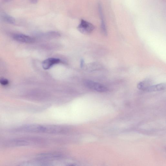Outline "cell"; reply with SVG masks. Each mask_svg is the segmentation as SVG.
<instances>
[{
	"label": "cell",
	"instance_id": "13",
	"mask_svg": "<svg viewBox=\"0 0 166 166\" xmlns=\"http://www.w3.org/2000/svg\"><path fill=\"white\" fill-rule=\"evenodd\" d=\"M0 84L3 86H6L9 84V81L7 79L4 78H0Z\"/></svg>",
	"mask_w": 166,
	"mask_h": 166
},
{
	"label": "cell",
	"instance_id": "2",
	"mask_svg": "<svg viewBox=\"0 0 166 166\" xmlns=\"http://www.w3.org/2000/svg\"><path fill=\"white\" fill-rule=\"evenodd\" d=\"M84 84L88 88L99 93H104L108 90V88L104 85L90 80H86L84 82Z\"/></svg>",
	"mask_w": 166,
	"mask_h": 166
},
{
	"label": "cell",
	"instance_id": "12",
	"mask_svg": "<svg viewBox=\"0 0 166 166\" xmlns=\"http://www.w3.org/2000/svg\"><path fill=\"white\" fill-rule=\"evenodd\" d=\"M1 17L3 21L10 24H14L15 22L14 18L6 14H3L1 15Z\"/></svg>",
	"mask_w": 166,
	"mask_h": 166
},
{
	"label": "cell",
	"instance_id": "7",
	"mask_svg": "<svg viewBox=\"0 0 166 166\" xmlns=\"http://www.w3.org/2000/svg\"><path fill=\"white\" fill-rule=\"evenodd\" d=\"M62 156L60 154L55 153H47L40 154L37 156V159L39 160L48 161L60 159Z\"/></svg>",
	"mask_w": 166,
	"mask_h": 166
},
{
	"label": "cell",
	"instance_id": "10",
	"mask_svg": "<svg viewBox=\"0 0 166 166\" xmlns=\"http://www.w3.org/2000/svg\"><path fill=\"white\" fill-rule=\"evenodd\" d=\"M166 89V84L165 83H161L156 85H151L147 89L146 91L155 92L162 91Z\"/></svg>",
	"mask_w": 166,
	"mask_h": 166
},
{
	"label": "cell",
	"instance_id": "5",
	"mask_svg": "<svg viewBox=\"0 0 166 166\" xmlns=\"http://www.w3.org/2000/svg\"><path fill=\"white\" fill-rule=\"evenodd\" d=\"M29 142L25 139H16L11 140L6 142V145L9 147L25 146L28 145Z\"/></svg>",
	"mask_w": 166,
	"mask_h": 166
},
{
	"label": "cell",
	"instance_id": "8",
	"mask_svg": "<svg viewBox=\"0 0 166 166\" xmlns=\"http://www.w3.org/2000/svg\"><path fill=\"white\" fill-rule=\"evenodd\" d=\"M61 60L55 58H50L44 60L42 63L43 68L45 70L49 69L54 65L59 63Z\"/></svg>",
	"mask_w": 166,
	"mask_h": 166
},
{
	"label": "cell",
	"instance_id": "14",
	"mask_svg": "<svg viewBox=\"0 0 166 166\" xmlns=\"http://www.w3.org/2000/svg\"><path fill=\"white\" fill-rule=\"evenodd\" d=\"M84 60L83 59H81L80 62V65H81V67H83V65H84Z\"/></svg>",
	"mask_w": 166,
	"mask_h": 166
},
{
	"label": "cell",
	"instance_id": "15",
	"mask_svg": "<svg viewBox=\"0 0 166 166\" xmlns=\"http://www.w3.org/2000/svg\"><path fill=\"white\" fill-rule=\"evenodd\" d=\"M30 0L32 3L34 4L37 3L38 1V0Z\"/></svg>",
	"mask_w": 166,
	"mask_h": 166
},
{
	"label": "cell",
	"instance_id": "6",
	"mask_svg": "<svg viewBox=\"0 0 166 166\" xmlns=\"http://www.w3.org/2000/svg\"><path fill=\"white\" fill-rule=\"evenodd\" d=\"M13 38L17 41L25 43H31L35 41L33 37L22 34H15L13 35Z\"/></svg>",
	"mask_w": 166,
	"mask_h": 166
},
{
	"label": "cell",
	"instance_id": "3",
	"mask_svg": "<svg viewBox=\"0 0 166 166\" xmlns=\"http://www.w3.org/2000/svg\"><path fill=\"white\" fill-rule=\"evenodd\" d=\"M95 28V26L92 23L83 19L81 20L80 24L77 27L79 31L84 34H90L94 30Z\"/></svg>",
	"mask_w": 166,
	"mask_h": 166
},
{
	"label": "cell",
	"instance_id": "1",
	"mask_svg": "<svg viewBox=\"0 0 166 166\" xmlns=\"http://www.w3.org/2000/svg\"><path fill=\"white\" fill-rule=\"evenodd\" d=\"M45 133L49 134H63L66 133L68 130V128L65 126L57 125H44Z\"/></svg>",
	"mask_w": 166,
	"mask_h": 166
},
{
	"label": "cell",
	"instance_id": "11",
	"mask_svg": "<svg viewBox=\"0 0 166 166\" xmlns=\"http://www.w3.org/2000/svg\"><path fill=\"white\" fill-rule=\"evenodd\" d=\"M151 84V82L149 80H145L141 81L137 85V88L139 90L146 91L147 89Z\"/></svg>",
	"mask_w": 166,
	"mask_h": 166
},
{
	"label": "cell",
	"instance_id": "4",
	"mask_svg": "<svg viewBox=\"0 0 166 166\" xmlns=\"http://www.w3.org/2000/svg\"><path fill=\"white\" fill-rule=\"evenodd\" d=\"M18 130L28 132L43 133V125L39 124H28L19 128Z\"/></svg>",
	"mask_w": 166,
	"mask_h": 166
},
{
	"label": "cell",
	"instance_id": "9",
	"mask_svg": "<svg viewBox=\"0 0 166 166\" xmlns=\"http://www.w3.org/2000/svg\"><path fill=\"white\" fill-rule=\"evenodd\" d=\"M98 9L100 17L101 20V29L102 31L103 34L105 36H107L108 35V32L104 20V18L103 14L102 7L101 4L99 3L98 5Z\"/></svg>",
	"mask_w": 166,
	"mask_h": 166
}]
</instances>
